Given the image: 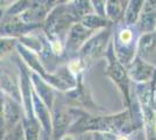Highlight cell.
Returning <instances> with one entry per match:
<instances>
[{
	"label": "cell",
	"instance_id": "obj_1",
	"mask_svg": "<svg viewBox=\"0 0 156 140\" xmlns=\"http://www.w3.org/2000/svg\"><path fill=\"white\" fill-rule=\"evenodd\" d=\"M127 114L113 116V117H82L71 127V132L84 131H100V132H114L120 131L127 123Z\"/></svg>",
	"mask_w": 156,
	"mask_h": 140
},
{
	"label": "cell",
	"instance_id": "obj_2",
	"mask_svg": "<svg viewBox=\"0 0 156 140\" xmlns=\"http://www.w3.org/2000/svg\"><path fill=\"white\" fill-rule=\"evenodd\" d=\"M108 36L110 34L107 31L100 32L98 35L93 36L91 40H89L83 46L80 50L82 55L84 57H94V56H98L99 54H101L106 46V42L108 41Z\"/></svg>",
	"mask_w": 156,
	"mask_h": 140
},
{
	"label": "cell",
	"instance_id": "obj_3",
	"mask_svg": "<svg viewBox=\"0 0 156 140\" xmlns=\"http://www.w3.org/2000/svg\"><path fill=\"white\" fill-rule=\"evenodd\" d=\"M108 73L112 76V78L117 82V84L120 87V89L124 91L125 98L128 100V76L126 71L124 70L122 66L115 60V57L113 55H111V62L110 68H108Z\"/></svg>",
	"mask_w": 156,
	"mask_h": 140
},
{
	"label": "cell",
	"instance_id": "obj_4",
	"mask_svg": "<svg viewBox=\"0 0 156 140\" xmlns=\"http://www.w3.org/2000/svg\"><path fill=\"white\" fill-rule=\"evenodd\" d=\"M129 76L134 81H139V82H147L151 78L153 73H154V68L150 64H148L146 61L141 60L137 57L136 60L132 63L129 67Z\"/></svg>",
	"mask_w": 156,
	"mask_h": 140
},
{
	"label": "cell",
	"instance_id": "obj_5",
	"mask_svg": "<svg viewBox=\"0 0 156 140\" xmlns=\"http://www.w3.org/2000/svg\"><path fill=\"white\" fill-rule=\"evenodd\" d=\"M92 31L85 28L82 23H75L70 29L69 33V38H68V42L66 46L71 50H76L77 48L82 46L85 42V40L91 35Z\"/></svg>",
	"mask_w": 156,
	"mask_h": 140
},
{
	"label": "cell",
	"instance_id": "obj_6",
	"mask_svg": "<svg viewBox=\"0 0 156 140\" xmlns=\"http://www.w3.org/2000/svg\"><path fill=\"white\" fill-rule=\"evenodd\" d=\"M139 25L143 32L150 33L156 27V8L155 5H143L139 15Z\"/></svg>",
	"mask_w": 156,
	"mask_h": 140
},
{
	"label": "cell",
	"instance_id": "obj_7",
	"mask_svg": "<svg viewBox=\"0 0 156 140\" xmlns=\"http://www.w3.org/2000/svg\"><path fill=\"white\" fill-rule=\"evenodd\" d=\"M156 34L147 33L144 34L140 40V54L143 59L148 61L149 54H155L156 52ZM146 61V62H147Z\"/></svg>",
	"mask_w": 156,
	"mask_h": 140
},
{
	"label": "cell",
	"instance_id": "obj_8",
	"mask_svg": "<svg viewBox=\"0 0 156 140\" xmlns=\"http://www.w3.org/2000/svg\"><path fill=\"white\" fill-rule=\"evenodd\" d=\"M69 123H70V116L64 111H58L54 120V135L56 138L61 137L68 128Z\"/></svg>",
	"mask_w": 156,
	"mask_h": 140
},
{
	"label": "cell",
	"instance_id": "obj_9",
	"mask_svg": "<svg viewBox=\"0 0 156 140\" xmlns=\"http://www.w3.org/2000/svg\"><path fill=\"white\" fill-rule=\"evenodd\" d=\"M27 23H23L21 21H18L13 19L5 22L2 26L0 27V34H20L26 32Z\"/></svg>",
	"mask_w": 156,
	"mask_h": 140
},
{
	"label": "cell",
	"instance_id": "obj_10",
	"mask_svg": "<svg viewBox=\"0 0 156 140\" xmlns=\"http://www.w3.org/2000/svg\"><path fill=\"white\" fill-rule=\"evenodd\" d=\"M143 4H144L143 1H136V0L129 2V5L127 6V9H126V13H125L126 22L128 25L134 23L139 19V15H140V12H141V8H142Z\"/></svg>",
	"mask_w": 156,
	"mask_h": 140
},
{
	"label": "cell",
	"instance_id": "obj_11",
	"mask_svg": "<svg viewBox=\"0 0 156 140\" xmlns=\"http://www.w3.org/2000/svg\"><path fill=\"white\" fill-rule=\"evenodd\" d=\"M82 25L85 28L92 31L94 28L106 26V21L101 16H98V15H94V14H87V15H85L84 18L82 19Z\"/></svg>",
	"mask_w": 156,
	"mask_h": 140
},
{
	"label": "cell",
	"instance_id": "obj_12",
	"mask_svg": "<svg viewBox=\"0 0 156 140\" xmlns=\"http://www.w3.org/2000/svg\"><path fill=\"white\" fill-rule=\"evenodd\" d=\"M5 106V113H4V117L6 118L7 123L11 125H14L15 121L19 119V109L15 106L13 104V102L11 100H7L6 104L4 105Z\"/></svg>",
	"mask_w": 156,
	"mask_h": 140
},
{
	"label": "cell",
	"instance_id": "obj_13",
	"mask_svg": "<svg viewBox=\"0 0 156 140\" xmlns=\"http://www.w3.org/2000/svg\"><path fill=\"white\" fill-rule=\"evenodd\" d=\"M34 103H35V106H36V111H37V114H39L41 121L44 124V127L47 130H50V117L48 114V111H47V107L43 106L42 102H39V99L35 97L34 98Z\"/></svg>",
	"mask_w": 156,
	"mask_h": 140
},
{
	"label": "cell",
	"instance_id": "obj_14",
	"mask_svg": "<svg viewBox=\"0 0 156 140\" xmlns=\"http://www.w3.org/2000/svg\"><path fill=\"white\" fill-rule=\"evenodd\" d=\"M106 14L110 16L111 19L117 20L121 16V6L119 5L120 2L118 1H107L106 2Z\"/></svg>",
	"mask_w": 156,
	"mask_h": 140
},
{
	"label": "cell",
	"instance_id": "obj_15",
	"mask_svg": "<svg viewBox=\"0 0 156 140\" xmlns=\"http://www.w3.org/2000/svg\"><path fill=\"white\" fill-rule=\"evenodd\" d=\"M14 46V40H8V39H1L0 40V57L6 55Z\"/></svg>",
	"mask_w": 156,
	"mask_h": 140
},
{
	"label": "cell",
	"instance_id": "obj_16",
	"mask_svg": "<svg viewBox=\"0 0 156 140\" xmlns=\"http://www.w3.org/2000/svg\"><path fill=\"white\" fill-rule=\"evenodd\" d=\"M39 130L34 123H29L26 128V139L27 140H37Z\"/></svg>",
	"mask_w": 156,
	"mask_h": 140
},
{
	"label": "cell",
	"instance_id": "obj_17",
	"mask_svg": "<svg viewBox=\"0 0 156 140\" xmlns=\"http://www.w3.org/2000/svg\"><path fill=\"white\" fill-rule=\"evenodd\" d=\"M133 39V33L129 29H122L119 33V43L121 45H129Z\"/></svg>",
	"mask_w": 156,
	"mask_h": 140
},
{
	"label": "cell",
	"instance_id": "obj_18",
	"mask_svg": "<svg viewBox=\"0 0 156 140\" xmlns=\"http://www.w3.org/2000/svg\"><path fill=\"white\" fill-rule=\"evenodd\" d=\"M117 134L111 133V132H101V133H96L94 138L96 140H118Z\"/></svg>",
	"mask_w": 156,
	"mask_h": 140
},
{
	"label": "cell",
	"instance_id": "obj_19",
	"mask_svg": "<svg viewBox=\"0 0 156 140\" xmlns=\"http://www.w3.org/2000/svg\"><path fill=\"white\" fill-rule=\"evenodd\" d=\"M12 139L13 140H26L25 135H23V130H22V126H21V125H18V126L14 128Z\"/></svg>",
	"mask_w": 156,
	"mask_h": 140
},
{
	"label": "cell",
	"instance_id": "obj_20",
	"mask_svg": "<svg viewBox=\"0 0 156 140\" xmlns=\"http://www.w3.org/2000/svg\"><path fill=\"white\" fill-rule=\"evenodd\" d=\"M4 103L0 98V137L2 133V128H4Z\"/></svg>",
	"mask_w": 156,
	"mask_h": 140
},
{
	"label": "cell",
	"instance_id": "obj_21",
	"mask_svg": "<svg viewBox=\"0 0 156 140\" xmlns=\"http://www.w3.org/2000/svg\"><path fill=\"white\" fill-rule=\"evenodd\" d=\"M70 70H72V71L79 70V61H73L70 63Z\"/></svg>",
	"mask_w": 156,
	"mask_h": 140
}]
</instances>
